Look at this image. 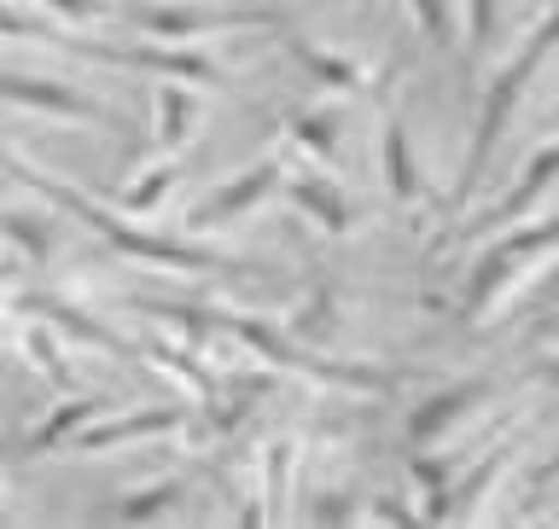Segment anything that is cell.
Instances as JSON below:
<instances>
[{"instance_id": "cell-17", "label": "cell", "mask_w": 559, "mask_h": 529, "mask_svg": "<svg viewBox=\"0 0 559 529\" xmlns=\"http://www.w3.org/2000/svg\"><path fill=\"white\" fill-rule=\"evenodd\" d=\"M187 501V483L181 478H164V483H152V489H134V495H122L117 506H105V513H87V518H105V524H157V518H169L175 506Z\"/></svg>"}, {"instance_id": "cell-4", "label": "cell", "mask_w": 559, "mask_h": 529, "mask_svg": "<svg viewBox=\"0 0 559 529\" xmlns=\"http://www.w3.org/2000/svg\"><path fill=\"white\" fill-rule=\"evenodd\" d=\"M122 24L152 35V41H204L222 29H280L286 17L269 7H169V0H140L122 7Z\"/></svg>"}, {"instance_id": "cell-5", "label": "cell", "mask_w": 559, "mask_h": 529, "mask_svg": "<svg viewBox=\"0 0 559 529\" xmlns=\"http://www.w3.org/2000/svg\"><path fill=\"white\" fill-rule=\"evenodd\" d=\"M286 175H292V164L274 152V157H262V164H251V169H239V175H227V181H216L199 204L187 209V239H204V233H222V227L245 221L262 199H274V192L286 187Z\"/></svg>"}, {"instance_id": "cell-16", "label": "cell", "mask_w": 559, "mask_h": 529, "mask_svg": "<svg viewBox=\"0 0 559 529\" xmlns=\"http://www.w3.org/2000/svg\"><path fill=\"white\" fill-rule=\"evenodd\" d=\"M286 140L304 157H314V164H338V140H344V122L332 105H297V111H286Z\"/></svg>"}, {"instance_id": "cell-15", "label": "cell", "mask_w": 559, "mask_h": 529, "mask_svg": "<svg viewBox=\"0 0 559 529\" xmlns=\"http://www.w3.org/2000/svg\"><path fill=\"white\" fill-rule=\"evenodd\" d=\"M12 309H17V314H47L52 326L76 332L82 344H99V349H111V356H134V349L122 344L117 332H105L99 321H87L76 303H64V297H47V291H12Z\"/></svg>"}, {"instance_id": "cell-12", "label": "cell", "mask_w": 559, "mask_h": 529, "mask_svg": "<svg viewBox=\"0 0 559 529\" xmlns=\"http://www.w3.org/2000/svg\"><path fill=\"white\" fill-rule=\"evenodd\" d=\"M379 175H384V192H391L396 204H419L431 192L426 164H419V152H414V134L396 111H384V122H379Z\"/></svg>"}, {"instance_id": "cell-7", "label": "cell", "mask_w": 559, "mask_h": 529, "mask_svg": "<svg viewBox=\"0 0 559 529\" xmlns=\"http://www.w3.org/2000/svg\"><path fill=\"white\" fill-rule=\"evenodd\" d=\"M548 187H559V140H554V146H542V152L531 157V164H524V175H519V181L507 187V192H501V199L489 204V209H478V216H472V221H461V227H449V239L501 233V227H513V221H519L524 209H531V204H536Z\"/></svg>"}, {"instance_id": "cell-22", "label": "cell", "mask_w": 559, "mask_h": 529, "mask_svg": "<svg viewBox=\"0 0 559 529\" xmlns=\"http://www.w3.org/2000/svg\"><path fill=\"white\" fill-rule=\"evenodd\" d=\"M169 187H175V164H157V169H146V181L122 187L111 199H117V209H129V216H152V209L169 199Z\"/></svg>"}, {"instance_id": "cell-19", "label": "cell", "mask_w": 559, "mask_h": 529, "mask_svg": "<svg viewBox=\"0 0 559 529\" xmlns=\"http://www.w3.org/2000/svg\"><path fill=\"white\" fill-rule=\"evenodd\" d=\"M7 239H12V251L24 256L29 268H47L52 251H59V233H52V221L24 216V209H12V216H7Z\"/></svg>"}, {"instance_id": "cell-27", "label": "cell", "mask_w": 559, "mask_h": 529, "mask_svg": "<svg viewBox=\"0 0 559 529\" xmlns=\"http://www.w3.org/2000/svg\"><path fill=\"white\" fill-rule=\"evenodd\" d=\"M554 122H559V99H554Z\"/></svg>"}, {"instance_id": "cell-10", "label": "cell", "mask_w": 559, "mask_h": 529, "mask_svg": "<svg viewBox=\"0 0 559 529\" xmlns=\"http://www.w3.org/2000/svg\"><path fill=\"white\" fill-rule=\"evenodd\" d=\"M286 204L309 227H321V233H332V239L356 233V204H349V192L332 181L326 169H292L286 175Z\"/></svg>"}, {"instance_id": "cell-18", "label": "cell", "mask_w": 559, "mask_h": 529, "mask_svg": "<svg viewBox=\"0 0 559 529\" xmlns=\"http://www.w3.org/2000/svg\"><path fill=\"white\" fill-rule=\"evenodd\" d=\"M292 471H297V436H274V443L262 448V524H286Z\"/></svg>"}, {"instance_id": "cell-20", "label": "cell", "mask_w": 559, "mask_h": 529, "mask_svg": "<svg viewBox=\"0 0 559 529\" xmlns=\"http://www.w3.org/2000/svg\"><path fill=\"white\" fill-rule=\"evenodd\" d=\"M17 344H24V356H29V366H35L41 378H52V384H64V378H70L64 349H59V338H52V321H47V314H35Z\"/></svg>"}, {"instance_id": "cell-9", "label": "cell", "mask_w": 559, "mask_h": 529, "mask_svg": "<svg viewBox=\"0 0 559 529\" xmlns=\"http://www.w3.org/2000/svg\"><path fill=\"white\" fill-rule=\"evenodd\" d=\"M187 413L181 408H140V413H99L94 425H82L59 454H111V448H129V443H146V436H169L181 431Z\"/></svg>"}, {"instance_id": "cell-1", "label": "cell", "mask_w": 559, "mask_h": 529, "mask_svg": "<svg viewBox=\"0 0 559 529\" xmlns=\"http://www.w3.org/2000/svg\"><path fill=\"white\" fill-rule=\"evenodd\" d=\"M7 169L35 192V199H47L52 209H64V216L87 221L105 244H111V251L140 256V262H152V268H175V274H234V268H251V262H234V256H222V251H204L199 239H164V233H152V227L129 221V209H105V204H94L87 192L52 181L47 169H35L17 146L7 152Z\"/></svg>"}, {"instance_id": "cell-6", "label": "cell", "mask_w": 559, "mask_h": 529, "mask_svg": "<svg viewBox=\"0 0 559 529\" xmlns=\"http://www.w3.org/2000/svg\"><path fill=\"white\" fill-rule=\"evenodd\" d=\"M7 99L12 111H41L52 122H87V129H129V117L111 111L105 99L82 94L70 82H52V76H29V70H7Z\"/></svg>"}, {"instance_id": "cell-13", "label": "cell", "mask_w": 559, "mask_h": 529, "mask_svg": "<svg viewBox=\"0 0 559 529\" xmlns=\"http://www.w3.org/2000/svg\"><path fill=\"white\" fill-rule=\"evenodd\" d=\"M280 47H286L292 59L304 64V76L321 87V94H356V87H367V64H361V59H349V52H332V47H321V41H309L304 29L280 24Z\"/></svg>"}, {"instance_id": "cell-25", "label": "cell", "mask_w": 559, "mask_h": 529, "mask_svg": "<svg viewBox=\"0 0 559 529\" xmlns=\"http://www.w3.org/2000/svg\"><path fill=\"white\" fill-rule=\"evenodd\" d=\"M548 384H554V390H559V361H554V366H548Z\"/></svg>"}, {"instance_id": "cell-11", "label": "cell", "mask_w": 559, "mask_h": 529, "mask_svg": "<svg viewBox=\"0 0 559 529\" xmlns=\"http://www.w3.org/2000/svg\"><path fill=\"white\" fill-rule=\"evenodd\" d=\"M199 122H204L199 87H181L175 76L152 82V152L157 157H181L199 140Z\"/></svg>"}, {"instance_id": "cell-8", "label": "cell", "mask_w": 559, "mask_h": 529, "mask_svg": "<svg viewBox=\"0 0 559 529\" xmlns=\"http://www.w3.org/2000/svg\"><path fill=\"white\" fill-rule=\"evenodd\" d=\"M489 390H496L489 378H461V384H449V390H431V396L408 413V448H414V454H431L454 425H461V419H472V413L484 408Z\"/></svg>"}, {"instance_id": "cell-26", "label": "cell", "mask_w": 559, "mask_h": 529, "mask_svg": "<svg viewBox=\"0 0 559 529\" xmlns=\"http://www.w3.org/2000/svg\"><path fill=\"white\" fill-rule=\"evenodd\" d=\"M554 303H559V279H554Z\"/></svg>"}, {"instance_id": "cell-21", "label": "cell", "mask_w": 559, "mask_h": 529, "mask_svg": "<svg viewBox=\"0 0 559 529\" xmlns=\"http://www.w3.org/2000/svg\"><path fill=\"white\" fill-rule=\"evenodd\" d=\"M408 12H414V24H419V35H426L431 47L454 52V41H461V17H454V0H408Z\"/></svg>"}, {"instance_id": "cell-23", "label": "cell", "mask_w": 559, "mask_h": 529, "mask_svg": "<svg viewBox=\"0 0 559 529\" xmlns=\"http://www.w3.org/2000/svg\"><path fill=\"white\" fill-rule=\"evenodd\" d=\"M286 332H292V338H304V344L332 338V332H338V297H332V291H314V303L297 309L292 321H286Z\"/></svg>"}, {"instance_id": "cell-24", "label": "cell", "mask_w": 559, "mask_h": 529, "mask_svg": "<svg viewBox=\"0 0 559 529\" xmlns=\"http://www.w3.org/2000/svg\"><path fill=\"white\" fill-rule=\"evenodd\" d=\"M548 478H559V454H554V460H548V466H542V483H548Z\"/></svg>"}, {"instance_id": "cell-14", "label": "cell", "mask_w": 559, "mask_h": 529, "mask_svg": "<svg viewBox=\"0 0 559 529\" xmlns=\"http://www.w3.org/2000/svg\"><path fill=\"white\" fill-rule=\"evenodd\" d=\"M111 408H117L111 396H76V401H64V408H52L35 431H24V443H17V460H41L47 448H64L82 425H94V419L111 413Z\"/></svg>"}, {"instance_id": "cell-3", "label": "cell", "mask_w": 559, "mask_h": 529, "mask_svg": "<svg viewBox=\"0 0 559 529\" xmlns=\"http://www.w3.org/2000/svg\"><path fill=\"white\" fill-rule=\"evenodd\" d=\"M554 251H559V216L507 227V233L489 244L478 262H472V274H466V286H461V303H454V309H461V321H466V326H484L489 314H496L507 297H513L519 279L536 274Z\"/></svg>"}, {"instance_id": "cell-2", "label": "cell", "mask_w": 559, "mask_h": 529, "mask_svg": "<svg viewBox=\"0 0 559 529\" xmlns=\"http://www.w3.org/2000/svg\"><path fill=\"white\" fill-rule=\"evenodd\" d=\"M559 47V7L542 17V24L524 35V47L513 52V59L501 64V76L484 87V105H478V122H472V146H466V164H461V175H454V221H461V204L478 192V181H484V169H489V157H496V146H501V134H507V122H513V111H519V99L531 94V76L542 64H548V52Z\"/></svg>"}]
</instances>
